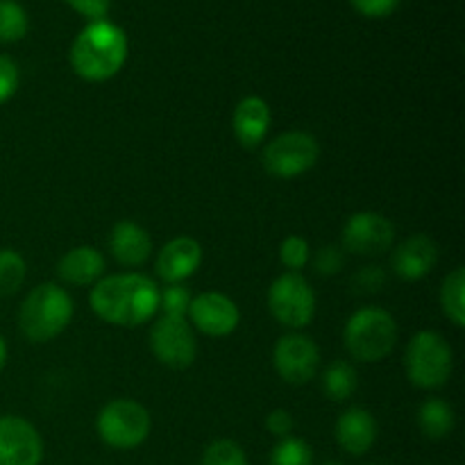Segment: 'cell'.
<instances>
[{"label": "cell", "mask_w": 465, "mask_h": 465, "mask_svg": "<svg viewBox=\"0 0 465 465\" xmlns=\"http://www.w3.org/2000/svg\"><path fill=\"white\" fill-rule=\"evenodd\" d=\"M454 420H457L454 418V409L445 400L439 398H431L427 402H422L420 411H418L420 431L431 440H440L452 434Z\"/></svg>", "instance_id": "cell-20"}, {"label": "cell", "mask_w": 465, "mask_h": 465, "mask_svg": "<svg viewBox=\"0 0 465 465\" xmlns=\"http://www.w3.org/2000/svg\"><path fill=\"white\" fill-rule=\"evenodd\" d=\"M395 241V227L386 216L375 212H359L343 227V248L361 257L389 252Z\"/></svg>", "instance_id": "cell-10"}, {"label": "cell", "mask_w": 465, "mask_h": 465, "mask_svg": "<svg viewBox=\"0 0 465 465\" xmlns=\"http://www.w3.org/2000/svg\"><path fill=\"white\" fill-rule=\"evenodd\" d=\"M109 250L118 263L134 268L148 262L150 252H153V239L136 223L121 221L114 225L112 236H109Z\"/></svg>", "instance_id": "cell-17"}, {"label": "cell", "mask_w": 465, "mask_h": 465, "mask_svg": "<svg viewBox=\"0 0 465 465\" xmlns=\"http://www.w3.org/2000/svg\"><path fill=\"white\" fill-rule=\"evenodd\" d=\"M91 309L109 325L136 327L153 321L159 309V289L139 272L100 277L91 289Z\"/></svg>", "instance_id": "cell-1"}, {"label": "cell", "mask_w": 465, "mask_h": 465, "mask_svg": "<svg viewBox=\"0 0 465 465\" xmlns=\"http://www.w3.org/2000/svg\"><path fill=\"white\" fill-rule=\"evenodd\" d=\"M73 318V300L59 284H41L23 300L18 327L32 343H45L62 334Z\"/></svg>", "instance_id": "cell-3"}, {"label": "cell", "mask_w": 465, "mask_h": 465, "mask_svg": "<svg viewBox=\"0 0 465 465\" xmlns=\"http://www.w3.org/2000/svg\"><path fill=\"white\" fill-rule=\"evenodd\" d=\"M436 262H439V245L427 234H416L409 236L407 241H402L395 248L391 266H393L395 275L407 282H413L434 271Z\"/></svg>", "instance_id": "cell-15"}, {"label": "cell", "mask_w": 465, "mask_h": 465, "mask_svg": "<svg viewBox=\"0 0 465 465\" xmlns=\"http://www.w3.org/2000/svg\"><path fill=\"white\" fill-rule=\"evenodd\" d=\"M359 14L368 18H384L398 9L400 0H350Z\"/></svg>", "instance_id": "cell-32"}, {"label": "cell", "mask_w": 465, "mask_h": 465, "mask_svg": "<svg viewBox=\"0 0 465 465\" xmlns=\"http://www.w3.org/2000/svg\"><path fill=\"white\" fill-rule=\"evenodd\" d=\"M104 272V257L91 245L68 250L57 266V275L73 286L95 284Z\"/></svg>", "instance_id": "cell-19"}, {"label": "cell", "mask_w": 465, "mask_h": 465, "mask_svg": "<svg viewBox=\"0 0 465 465\" xmlns=\"http://www.w3.org/2000/svg\"><path fill=\"white\" fill-rule=\"evenodd\" d=\"M203 263V248L191 236H177L168 241L157 254V275L168 284L189 280Z\"/></svg>", "instance_id": "cell-14"}, {"label": "cell", "mask_w": 465, "mask_h": 465, "mask_svg": "<svg viewBox=\"0 0 465 465\" xmlns=\"http://www.w3.org/2000/svg\"><path fill=\"white\" fill-rule=\"evenodd\" d=\"M268 309L289 330H302L316 316V293L300 272H284L268 289Z\"/></svg>", "instance_id": "cell-7"}, {"label": "cell", "mask_w": 465, "mask_h": 465, "mask_svg": "<svg viewBox=\"0 0 465 465\" xmlns=\"http://www.w3.org/2000/svg\"><path fill=\"white\" fill-rule=\"evenodd\" d=\"M271 465H313V452L307 440L286 436L272 450Z\"/></svg>", "instance_id": "cell-25"}, {"label": "cell", "mask_w": 465, "mask_h": 465, "mask_svg": "<svg viewBox=\"0 0 465 465\" xmlns=\"http://www.w3.org/2000/svg\"><path fill=\"white\" fill-rule=\"evenodd\" d=\"M336 440L352 457L366 454L377 440L375 416L363 407H350L336 422Z\"/></svg>", "instance_id": "cell-16"}, {"label": "cell", "mask_w": 465, "mask_h": 465, "mask_svg": "<svg viewBox=\"0 0 465 465\" xmlns=\"http://www.w3.org/2000/svg\"><path fill=\"white\" fill-rule=\"evenodd\" d=\"M200 465H248V457L239 443L223 439L204 450Z\"/></svg>", "instance_id": "cell-26"}, {"label": "cell", "mask_w": 465, "mask_h": 465, "mask_svg": "<svg viewBox=\"0 0 465 465\" xmlns=\"http://www.w3.org/2000/svg\"><path fill=\"white\" fill-rule=\"evenodd\" d=\"M150 413L134 400H112L104 404L95 420L100 439L116 450H134L148 439Z\"/></svg>", "instance_id": "cell-6"}, {"label": "cell", "mask_w": 465, "mask_h": 465, "mask_svg": "<svg viewBox=\"0 0 465 465\" xmlns=\"http://www.w3.org/2000/svg\"><path fill=\"white\" fill-rule=\"evenodd\" d=\"M345 259L336 245H327V248L318 250L316 257H313V268H316L318 275H334L343 268Z\"/></svg>", "instance_id": "cell-30"}, {"label": "cell", "mask_w": 465, "mask_h": 465, "mask_svg": "<svg viewBox=\"0 0 465 465\" xmlns=\"http://www.w3.org/2000/svg\"><path fill=\"white\" fill-rule=\"evenodd\" d=\"M234 134L243 148H257L271 127V107L259 95H248L234 109Z\"/></svg>", "instance_id": "cell-18"}, {"label": "cell", "mask_w": 465, "mask_h": 465, "mask_svg": "<svg viewBox=\"0 0 465 465\" xmlns=\"http://www.w3.org/2000/svg\"><path fill=\"white\" fill-rule=\"evenodd\" d=\"M5 363H7V341L0 336V371L5 368Z\"/></svg>", "instance_id": "cell-35"}, {"label": "cell", "mask_w": 465, "mask_h": 465, "mask_svg": "<svg viewBox=\"0 0 465 465\" xmlns=\"http://www.w3.org/2000/svg\"><path fill=\"white\" fill-rule=\"evenodd\" d=\"M357 371L348 361L330 363L325 375H322V386H325V393L331 402H343V400L352 398V393L357 391Z\"/></svg>", "instance_id": "cell-21"}, {"label": "cell", "mask_w": 465, "mask_h": 465, "mask_svg": "<svg viewBox=\"0 0 465 465\" xmlns=\"http://www.w3.org/2000/svg\"><path fill=\"white\" fill-rule=\"evenodd\" d=\"M189 304H191V293L186 286L168 284L166 289L159 291V309L163 312V316L186 318L189 316Z\"/></svg>", "instance_id": "cell-28"}, {"label": "cell", "mask_w": 465, "mask_h": 465, "mask_svg": "<svg viewBox=\"0 0 465 465\" xmlns=\"http://www.w3.org/2000/svg\"><path fill=\"white\" fill-rule=\"evenodd\" d=\"M309 257H312V250L309 243L298 234H291L282 241L280 245V262L289 268L291 272H298L307 266Z\"/></svg>", "instance_id": "cell-27"}, {"label": "cell", "mask_w": 465, "mask_h": 465, "mask_svg": "<svg viewBox=\"0 0 465 465\" xmlns=\"http://www.w3.org/2000/svg\"><path fill=\"white\" fill-rule=\"evenodd\" d=\"M25 282V259L12 248L0 250V298L14 295Z\"/></svg>", "instance_id": "cell-23"}, {"label": "cell", "mask_w": 465, "mask_h": 465, "mask_svg": "<svg viewBox=\"0 0 465 465\" xmlns=\"http://www.w3.org/2000/svg\"><path fill=\"white\" fill-rule=\"evenodd\" d=\"M27 35V14L16 0H0V44H14Z\"/></svg>", "instance_id": "cell-24"}, {"label": "cell", "mask_w": 465, "mask_h": 465, "mask_svg": "<svg viewBox=\"0 0 465 465\" xmlns=\"http://www.w3.org/2000/svg\"><path fill=\"white\" fill-rule=\"evenodd\" d=\"M322 465H343V463H339V461H327V463H322Z\"/></svg>", "instance_id": "cell-36"}, {"label": "cell", "mask_w": 465, "mask_h": 465, "mask_svg": "<svg viewBox=\"0 0 465 465\" xmlns=\"http://www.w3.org/2000/svg\"><path fill=\"white\" fill-rule=\"evenodd\" d=\"M318 157H321V145H318L316 136L300 130L284 132L263 150V168L272 177L293 180L316 166Z\"/></svg>", "instance_id": "cell-8"}, {"label": "cell", "mask_w": 465, "mask_h": 465, "mask_svg": "<svg viewBox=\"0 0 465 465\" xmlns=\"http://www.w3.org/2000/svg\"><path fill=\"white\" fill-rule=\"evenodd\" d=\"M18 82H21V75H18L16 62L7 54H0V104L7 103L16 94Z\"/></svg>", "instance_id": "cell-29"}, {"label": "cell", "mask_w": 465, "mask_h": 465, "mask_svg": "<svg viewBox=\"0 0 465 465\" xmlns=\"http://www.w3.org/2000/svg\"><path fill=\"white\" fill-rule=\"evenodd\" d=\"M153 354L173 371H184L195 361L198 345L186 318L162 316L150 330Z\"/></svg>", "instance_id": "cell-9"}, {"label": "cell", "mask_w": 465, "mask_h": 465, "mask_svg": "<svg viewBox=\"0 0 465 465\" xmlns=\"http://www.w3.org/2000/svg\"><path fill=\"white\" fill-rule=\"evenodd\" d=\"M352 282L361 293H377V291L384 289L386 272L384 268L380 266H368V268H361V272L354 275Z\"/></svg>", "instance_id": "cell-31"}, {"label": "cell", "mask_w": 465, "mask_h": 465, "mask_svg": "<svg viewBox=\"0 0 465 465\" xmlns=\"http://www.w3.org/2000/svg\"><path fill=\"white\" fill-rule=\"evenodd\" d=\"M44 440L35 425L18 416H0V465H39Z\"/></svg>", "instance_id": "cell-12"}, {"label": "cell", "mask_w": 465, "mask_h": 465, "mask_svg": "<svg viewBox=\"0 0 465 465\" xmlns=\"http://www.w3.org/2000/svg\"><path fill=\"white\" fill-rule=\"evenodd\" d=\"M343 341L350 357L357 361H381L393 352L398 343V322L386 309L363 307L350 316Z\"/></svg>", "instance_id": "cell-4"}, {"label": "cell", "mask_w": 465, "mask_h": 465, "mask_svg": "<svg viewBox=\"0 0 465 465\" xmlns=\"http://www.w3.org/2000/svg\"><path fill=\"white\" fill-rule=\"evenodd\" d=\"M66 3L82 16L91 18V21H100L107 14L112 0H66Z\"/></svg>", "instance_id": "cell-34"}, {"label": "cell", "mask_w": 465, "mask_h": 465, "mask_svg": "<svg viewBox=\"0 0 465 465\" xmlns=\"http://www.w3.org/2000/svg\"><path fill=\"white\" fill-rule=\"evenodd\" d=\"M272 361H275L282 380L293 386H302L316 377L318 366H321V352L309 336L286 334L277 341Z\"/></svg>", "instance_id": "cell-11"}, {"label": "cell", "mask_w": 465, "mask_h": 465, "mask_svg": "<svg viewBox=\"0 0 465 465\" xmlns=\"http://www.w3.org/2000/svg\"><path fill=\"white\" fill-rule=\"evenodd\" d=\"M127 59L125 32L114 23L91 21L75 36L71 48L73 71L89 82H104L116 75Z\"/></svg>", "instance_id": "cell-2"}, {"label": "cell", "mask_w": 465, "mask_h": 465, "mask_svg": "<svg viewBox=\"0 0 465 465\" xmlns=\"http://www.w3.org/2000/svg\"><path fill=\"white\" fill-rule=\"evenodd\" d=\"M189 318L195 325V330L221 339V336H230L239 327L241 313L234 300H230L223 293H216V291H209V293H200L191 298Z\"/></svg>", "instance_id": "cell-13"}, {"label": "cell", "mask_w": 465, "mask_h": 465, "mask_svg": "<svg viewBox=\"0 0 465 465\" xmlns=\"http://www.w3.org/2000/svg\"><path fill=\"white\" fill-rule=\"evenodd\" d=\"M407 377L418 389H440L452 375L454 354L439 331H418L404 357Z\"/></svg>", "instance_id": "cell-5"}, {"label": "cell", "mask_w": 465, "mask_h": 465, "mask_svg": "<svg viewBox=\"0 0 465 465\" xmlns=\"http://www.w3.org/2000/svg\"><path fill=\"white\" fill-rule=\"evenodd\" d=\"M440 304H443L445 316L452 321V325H465V271L461 266L454 268L443 282L440 289Z\"/></svg>", "instance_id": "cell-22"}, {"label": "cell", "mask_w": 465, "mask_h": 465, "mask_svg": "<svg viewBox=\"0 0 465 465\" xmlns=\"http://www.w3.org/2000/svg\"><path fill=\"white\" fill-rule=\"evenodd\" d=\"M293 425H295L293 416H291L289 411H284V409H275V411L266 418V430L271 431L272 436H277V439H286V436H291Z\"/></svg>", "instance_id": "cell-33"}]
</instances>
